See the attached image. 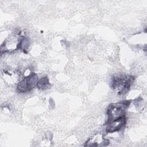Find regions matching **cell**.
<instances>
[{
	"label": "cell",
	"instance_id": "1",
	"mask_svg": "<svg viewBox=\"0 0 147 147\" xmlns=\"http://www.w3.org/2000/svg\"><path fill=\"white\" fill-rule=\"evenodd\" d=\"M130 100H122L109 106L107 114L108 119L106 122V131L113 133L123 129L126 122V110L129 106Z\"/></svg>",
	"mask_w": 147,
	"mask_h": 147
},
{
	"label": "cell",
	"instance_id": "2",
	"mask_svg": "<svg viewBox=\"0 0 147 147\" xmlns=\"http://www.w3.org/2000/svg\"><path fill=\"white\" fill-rule=\"evenodd\" d=\"M134 79V77L131 75H121L115 76L112 78L111 86L115 90H118V94H123L129 90Z\"/></svg>",
	"mask_w": 147,
	"mask_h": 147
},
{
	"label": "cell",
	"instance_id": "3",
	"mask_svg": "<svg viewBox=\"0 0 147 147\" xmlns=\"http://www.w3.org/2000/svg\"><path fill=\"white\" fill-rule=\"evenodd\" d=\"M38 81L37 75L34 72H30L18 83L17 91L22 93L29 92L37 86Z\"/></svg>",
	"mask_w": 147,
	"mask_h": 147
},
{
	"label": "cell",
	"instance_id": "4",
	"mask_svg": "<svg viewBox=\"0 0 147 147\" xmlns=\"http://www.w3.org/2000/svg\"><path fill=\"white\" fill-rule=\"evenodd\" d=\"M109 143V140L105 138L102 134H98L94 138H89L84 146H107Z\"/></svg>",
	"mask_w": 147,
	"mask_h": 147
},
{
	"label": "cell",
	"instance_id": "5",
	"mask_svg": "<svg viewBox=\"0 0 147 147\" xmlns=\"http://www.w3.org/2000/svg\"><path fill=\"white\" fill-rule=\"evenodd\" d=\"M36 87H37V88L41 90H44L49 88L51 87V84L49 83L48 78L47 76L41 78L38 81Z\"/></svg>",
	"mask_w": 147,
	"mask_h": 147
}]
</instances>
